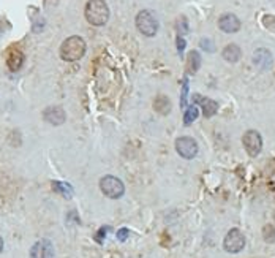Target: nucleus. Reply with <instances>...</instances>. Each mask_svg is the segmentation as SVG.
<instances>
[{"mask_svg": "<svg viewBox=\"0 0 275 258\" xmlns=\"http://www.w3.org/2000/svg\"><path fill=\"white\" fill-rule=\"evenodd\" d=\"M175 27H177L179 37H180V35H185V34H189V21H187L185 16H180V18L177 19V24H175Z\"/></svg>", "mask_w": 275, "mask_h": 258, "instance_id": "aec40b11", "label": "nucleus"}, {"mask_svg": "<svg viewBox=\"0 0 275 258\" xmlns=\"http://www.w3.org/2000/svg\"><path fill=\"white\" fill-rule=\"evenodd\" d=\"M43 119L51 125H62L67 119V114L60 108V106H49L43 111Z\"/></svg>", "mask_w": 275, "mask_h": 258, "instance_id": "1a4fd4ad", "label": "nucleus"}, {"mask_svg": "<svg viewBox=\"0 0 275 258\" xmlns=\"http://www.w3.org/2000/svg\"><path fill=\"white\" fill-rule=\"evenodd\" d=\"M175 150L184 158H193L198 154V143L190 136H182L175 139Z\"/></svg>", "mask_w": 275, "mask_h": 258, "instance_id": "423d86ee", "label": "nucleus"}, {"mask_svg": "<svg viewBox=\"0 0 275 258\" xmlns=\"http://www.w3.org/2000/svg\"><path fill=\"white\" fill-rule=\"evenodd\" d=\"M185 49V40L182 37H177V51H179V54L182 56V52Z\"/></svg>", "mask_w": 275, "mask_h": 258, "instance_id": "393cba45", "label": "nucleus"}, {"mask_svg": "<svg viewBox=\"0 0 275 258\" xmlns=\"http://www.w3.org/2000/svg\"><path fill=\"white\" fill-rule=\"evenodd\" d=\"M128 236H130V231H128V228H120V230L117 231V239H119L120 242H125Z\"/></svg>", "mask_w": 275, "mask_h": 258, "instance_id": "b1692460", "label": "nucleus"}, {"mask_svg": "<svg viewBox=\"0 0 275 258\" xmlns=\"http://www.w3.org/2000/svg\"><path fill=\"white\" fill-rule=\"evenodd\" d=\"M30 258H54V245L49 239H41L30 249Z\"/></svg>", "mask_w": 275, "mask_h": 258, "instance_id": "6e6552de", "label": "nucleus"}, {"mask_svg": "<svg viewBox=\"0 0 275 258\" xmlns=\"http://www.w3.org/2000/svg\"><path fill=\"white\" fill-rule=\"evenodd\" d=\"M153 108H155L157 113L166 116L171 111V102H169V99L166 95H158L155 99V102H153Z\"/></svg>", "mask_w": 275, "mask_h": 258, "instance_id": "2eb2a0df", "label": "nucleus"}, {"mask_svg": "<svg viewBox=\"0 0 275 258\" xmlns=\"http://www.w3.org/2000/svg\"><path fill=\"white\" fill-rule=\"evenodd\" d=\"M253 62H255V65L259 67L261 70H267L272 65V54L267 49L259 48L255 51V54H253Z\"/></svg>", "mask_w": 275, "mask_h": 258, "instance_id": "ddd939ff", "label": "nucleus"}, {"mask_svg": "<svg viewBox=\"0 0 275 258\" xmlns=\"http://www.w3.org/2000/svg\"><path fill=\"white\" fill-rule=\"evenodd\" d=\"M218 27L222 29L225 34H236L240 29V21L236 15L226 13L218 19Z\"/></svg>", "mask_w": 275, "mask_h": 258, "instance_id": "9d476101", "label": "nucleus"}, {"mask_svg": "<svg viewBox=\"0 0 275 258\" xmlns=\"http://www.w3.org/2000/svg\"><path fill=\"white\" fill-rule=\"evenodd\" d=\"M200 46H201L204 51H207V52H214V51H215L212 40H209V38H203V40L200 41Z\"/></svg>", "mask_w": 275, "mask_h": 258, "instance_id": "5701e85b", "label": "nucleus"}, {"mask_svg": "<svg viewBox=\"0 0 275 258\" xmlns=\"http://www.w3.org/2000/svg\"><path fill=\"white\" fill-rule=\"evenodd\" d=\"M222 56H223V59H225L226 62L234 63V62H237V60L240 59L242 51H240V48H239L237 45H234V43H233V45H228V46L223 49Z\"/></svg>", "mask_w": 275, "mask_h": 258, "instance_id": "4468645a", "label": "nucleus"}, {"mask_svg": "<svg viewBox=\"0 0 275 258\" xmlns=\"http://www.w3.org/2000/svg\"><path fill=\"white\" fill-rule=\"evenodd\" d=\"M198 116H200V110H198V106L196 105L189 106V108H187V111H185V114H184V122H185V125H190L193 121H196Z\"/></svg>", "mask_w": 275, "mask_h": 258, "instance_id": "a211bd4d", "label": "nucleus"}, {"mask_svg": "<svg viewBox=\"0 0 275 258\" xmlns=\"http://www.w3.org/2000/svg\"><path fill=\"white\" fill-rule=\"evenodd\" d=\"M193 102L198 103L203 108V114L204 117H212L217 111H218V103L215 100L206 99V97H201L200 94L193 95Z\"/></svg>", "mask_w": 275, "mask_h": 258, "instance_id": "9b49d317", "label": "nucleus"}, {"mask_svg": "<svg viewBox=\"0 0 275 258\" xmlns=\"http://www.w3.org/2000/svg\"><path fill=\"white\" fill-rule=\"evenodd\" d=\"M84 15L87 23L92 26H105L109 19V7L105 0H89L85 5Z\"/></svg>", "mask_w": 275, "mask_h": 258, "instance_id": "f257e3e1", "label": "nucleus"}, {"mask_svg": "<svg viewBox=\"0 0 275 258\" xmlns=\"http://www.w3.org/2000/svg\"><path fill=\"white\" fill-rule=\"evenodd\" d=\"M242 143H244L245 150H247V152H248L251 157H256V155L261 152L262 138H261V135H259L256 130H248V132L244 135V139H242Z\"/></svg>", "mask_w": 275, "mask_h": 258, "instance_id": "0eeeda50", "label": "nucleus"}, {"mask_svg": "<svg viewBox=\"0 0 275 258\" xmlns=\"http://www.w3.org/2000/svg\"><path fill=\"white\" fill-rule=\"evenodd\" d=\"M85 54V41L81 37H70L60 46V57L67 62L79 60Z\"/></svg>", "mask_w": 275, "mask_h": 258, "instance_id": "f03ea898", "label": "nucleus"}, {"mask_svg": "<svg viewBox=\"0 0 275 258\" xmlns=\"http://www.w3.org/2000/svg\"><path fill=\"white\" fill-rule=\"evenodd\" d=\"M52 190L57 192L59 195H62L63 198H71L73 197V187L67 182H60V181H54L52 182Z\"/></svg>", "mask_w": 275, "mask_h": 258, "instance_id": "dca6fc26", "label": "nucleus"}, {"mask_svg": "<svg viewBox=\"0 0 275 258\" xmlns=\"http://www.w3.org/2000/svg\"><path fill=\"white\" fill-rule=\"evenodd\" d=\"M262 236L266 242H275V227L273 225H266L262 228Z\"/></svg>", "mask_w": 275, "mask_h": 258, "instance_id": "6ab92c4d", "label": "nucleus"}, {"mask_svg": "<svg viewBox=\"0 0 275 258\" xmlns=\"http://www.w3.org/2000/svg\"><path fill=\"white\" fill-rule=\"evenodd\" d=\"M136 27L142 35L153 37L158 32V19L150 10H142L136 16Z\"/></svg>", "mask_w": 275, "mask_h": 258, "instance_id": "7ed1b4c3", "label": "nucleus"}, {"mask_svg": "<svg viewBox=\"0 0 275 258\" xmlns=\"http://www.w3.org/2000/svg\"><path fill=\"white\" fill-rule=\"evenodd\" d=\"M223 247H225V250L229 253H237L245 247V236L242 234V231L239 228L229 230L225 236Z\"/></svg>", "mask_w": 275, "mask_h": 258, "instance_id": "39448f33", "label": "nucleus"}, {"mask_svg": "<svg viewBox=\"0 0 275 258\" xmlns=\"http://www.w3.org/2000/svg\"><path fill=\"white\" fill-rule=\"evenodd\" d=\"M108 231H109V227H102L100 230L97 231V234H95V241H97L98 244H103V241H105V238H106Z\"/></svg>", "mask_w": 275, "mask_h": 258, "instance_id": "4be33fe9", "label": "nucleus"}, {"mask_svg": "<svg viewBox=\"0 0 275 258\" xmlns=\"http://www.w3.org/2000/svg\"><path fill=\"white\" fill-rule=\"evenodd\" d=\"M100 189L103 195H106L111 200H117L125 193V186L124 182L116 176H105L100 179Z\"/></svg>", "mask_w": 275, "mask_h": 258, "instance_id": "20e7f679", "label": "nucleus"}, {"mask_svg": "<svg viewBox=\"0 0 275 258\" xmlns=\"http://www.w3.org/2000/svg\"><path fill=\"white\" fill-rule=\"evenodd\" d=\"M0 35H2V23H0Z\"/></svg>", "mask_w": 275, "mask_h": 258, "instance_id": "bb28decb", "label": "nucleus"}, {"mask_svg": "<svg viewBox=\"0 0 275 258\" xmlns=\"http://www.w3.org/2000/svg\"><path fill=\"white\" fill-rule=\"evenodd\" d=\"M201 67V56L198 51H192L189 54V73H196Z\"/></svg>", "mask_w": 275, "mask_h": 258, "instance_id": "f3484780", "label": "nucleus"}, {"mask_svg": "<svg viewBox=\"0 0 275 258\" xmlns=\"http://www.w3.org/2000/svg\"><path fill=\"white\" fill-rule=\"evenodd\" d=\"M187 99H189V79L184 78L182 81V94H180V108L187 106Z\"/></svg>", "mask_w": 275, "mask_h": 258, "instance_id": "412c9836", "label": "nucleus"}, {"mask_svg": "<svg viewBox=\"0 0 275 258\" xmlns=\"http://www.w3.org/2000/svg\"><path fill=\"white\" fill-rule=\"evenodd\" d=\"M2 250H4V239L0 238V253H2Z\"/></svg>", "mask_w": 275, "mask_h": 258, "instance_id": "a878e982", "label": "nucleus"}, {"mask_svg": "<svg viewBox=\"0 0 275 258\" xmlns=\"http://www.w3.org/2000/svg\"><path fill=\"white\" fill-rule=\"evenodd\" d=\"M24 63V52L18 48H10L7 52V65L12 71H18Z\"/></svg>", "mask_w": 275, "mask_h": 258, "instance_id": "f8f14e48", "label": "nucleus"}]
</instances>
